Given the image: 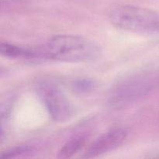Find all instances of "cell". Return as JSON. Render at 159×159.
Masks as SVG:
<instances>
[{"mask_svg":"<svg viewBox=\"0 0 159 159\" xmlns=\"http://www.w3.org/2000/svg\"><path fill=\"white\" fill-rule=\"evenodd\" d=\"M39 48L42 59L67 63L91 62L102 54L100 46L96 42L71 34L54 36Z\"/></svg>","mask_w":159,"mask_h":159,"instance_id":"1","label":"cell"},{"mask_svg":"<svg viewBox=\"0 0 159 159\" xmlns=\"http://www.w3.org/2000/svg\"><path fill=\"white\" fill-rule=\"evenodd\" d=\"M110 22L118 29L138 34L159 31V14L152 9L134 6H120L109 12Z\"/></svg>","mask_w":159,"mask_h":159,"instance_id":"2","label":"cell"},{"mask_svg":"<svg viewBox=\"0 0 159 159\" xmlns=\"http://www.w3.org/2000/svg\"><path fill=\"white\" fill-rule=\"evenodd\" d=\"M34 89L54 121L63 123L72 117V104L58 85L51 81L40 80L34 85Z\"/></svg>","mask_w":159,"mask_h":159,"instance_id":"3","label":"cell"},{"mask_svg":"<svg viewBox=\"0 0 159 159\" xmlns=\"http://www.w3.org/2000/svg\"><path fill=\"white\" fill-rule=\"evenodd\" d=\"M154 86L152 79L146 76L129 78L116 85L109 97V104L122 108L145 96Z\"/></svg>","mask_w":159,"mask_h":159,"instance_id":"4","label":"cell"},{"mask_svg":"<svg viewBox=\"0 0 159 159\" xmlns=\"http://www.w3.org/2000/svg\"><path fill=\"white\" fill-rule=\"evenodd\" d=\"M127 136V129L123 127L111 129L95 140L86 149L82 158H96L112 152L122 145Z\"/></svg>","mask_w":159,"mask_h":159,"instance_id":"5","label":"cell"},{"mask_svg":"<svg viewBox=\"0 0 159 159\" xmlns=\"http://www.w3.org/2000/svg\"><path fill=\"white\" fill-rule=\"evenodd\" d=\"M0 52L2 55L10 58H23L29 60L40 59L38 48H24L7 42H2L0 44Z\"/></svg>","mask_w":159,"mask_h":159,"instance_id":"6","label":"cell"},{"mask_svg":"<svg viewBox=\"0 0 159 159\" xmlns=\"http://www.w3.org/2000/svg\"><path fill=\"white\" fill-rule=\"evenodd\" d=\"M89 139L87 133L76 134L66 141L57 153L58 158H69L77 154L86 144Z\"/></svg>","mask_w":159,"mask_h":159,"instance_id":"7","label":"cell"},{"mask_svg":"<svg viewBox=\"0 0 159 159\" xmlns=\"http://www.w3.org/2000/svg\"><path fill=\"white\" fill-rule=\"evenodd\" d=\"M36 152V149L31 145H20L5 151L0 155L2 158H20L31 157Z\"/></svg>","mask_w":159,"mask_h":159,"instance_id":"8","label":"cell"},{"mask_svg":"<svg viewBox=\"0 0 159 159\" xmlns=\"http://www.w3.org/2000/svg\"><path fill=\"white\" fill-rule=\"evenodd\" d=\"M71 86L74 93L79 95H85L92 93L93 90L96 89L97 83L94 79L89 78H79L72 81Z\"/></svg>","mask_w":159,"mask_h":159,"instance_id":"9","label":"cell"},{"mask_svg":"<svg viewBox=\"0 0 159 159\" xmlns=\"http://www.w3.org/2000/svg\"><path fill=\"white\" fill-rule=\"evenodd\" d=\"M25 3V0H2V9L8 10L9 9H15Z\"/></svg>","mask_w":159,"mask_h":159,"instance_id":"10","label":"cell"},{"mask_svg":"<svg viewBox=\"0 0 159 159\" xmlns=\"http://www.w3.org/2000/svg\"><path fill=\"white\" fill-rule=\"evenodd\" d=\"M158 158H159V155H158Z\"/></svg>","mask_w":159,"mask_h":159,"instance_id":"11","label":"cell"}]
</instances>
